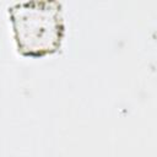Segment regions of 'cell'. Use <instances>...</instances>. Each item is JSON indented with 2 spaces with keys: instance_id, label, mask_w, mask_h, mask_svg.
<instances>
[{
  "instance_id": "obj_1",
  "label": "cell",
  "mask_w": 157,
  "mask_h": 157,
  "mask_svg": "<svg viewBox=\"0 0 157 157\" xmlns=\"http://www.w3.org/2000/svg\"><path fill=\"white\" fill-rule=\"evenodd\" d=\"M61 9L58 0H27L7 7L20 54L40 58L59 50L65 33Z\"/></svg>"
}]
</instances>
